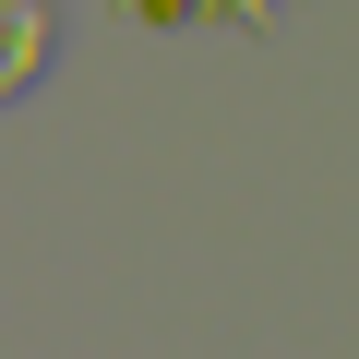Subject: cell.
<instances>
[{
    "label": "cell",
    "mask_w": 359,
    "mask_h": 359,
    "mask_svg": "<svg viewBox=\"0 0 359 359\" xmlns=\"http://www.w3.org/2000/svg\"><path fill=\"white\" fill-rule=\"evenodd\" d=\"M60 48V0H0V108H13Z\"/></svg>",
    "instance_id": "1"
}]
</instances>
